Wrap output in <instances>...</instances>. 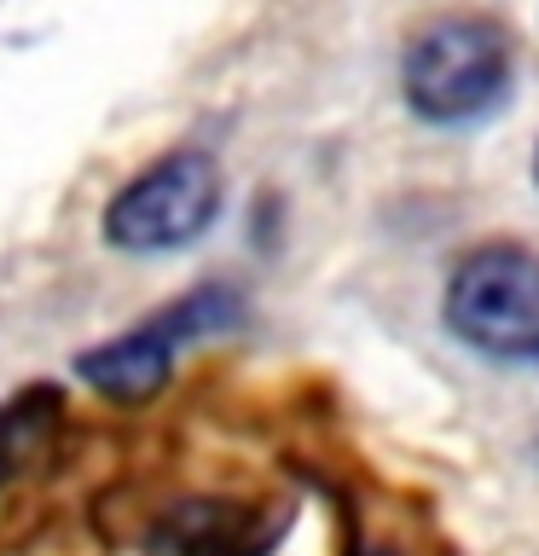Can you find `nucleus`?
Segmentation results:
<instances>
[{
  "instance_id": "5",
  "label": "nucleus",
  "mask_w": 539,
  "mask_h": 556,
  "mask_svg": "<svg viewBox=\"0 0 539 556\" xmlns=\"http://www.w3.org/2000/svg\"><path fill=\"white\" fill-rule=\"evenodd\" d=\"M151 556H243V516L226 504H180L156 521Z\"/></svg>"
},
{
  "instance_id": "4",
  "label": "nucleus",
  "mask_w": 539,
  "mask_h": 556,
  "mask_svg": "<svg viewBox=\"0 0 539 556\" xmlns=\"http://www.w3.org/2000/svg\"><path fill=\"white\" fill-rule=\"evenodd\" d=\"M76 371L93 382L104 400L134 406V400H151V394L168 382V371H174V342L156 330V319H146L139 330H128V337H111V342L87 348V354L76 359Z\"/></svg>"
},
{
  "instance_id": "6",
  "label": "nucleus",
  "mask_w": 539,
  "mask_h": 556,
  "mask_svg": "<svg viewBox=\"0 0 539 556\" xmlns=\"http://www.w3.org/2000/svg\"><path fill=\"white\" fill-rule=\"evenodd\" d=\"M59 389L35 382V389H17L7 406H0V486H7L24 464H35V452L47 446L52 424H59Z\"/></svg>"
},
{
  "instance_id": "3",
  "label": "nucleus",
  "mask_w": 539,
  "mask_h": 556,
  "mask_svg": "<svg viewBox=\"0 0 539 556\" xmlns=\"http://www.w3.org/2000/svg\"><path fill=\"white\" fill-rule=\"evenodd\" d=\"M221 198H226V180H221L215 156L209 151H168L111 198V208H104V238L128 255L186 250V243H198L215 226Z\"/></svg>"
},
{
  "instance_id": "2",
  "label": "nucleus",
  "mask_w": 539,
  "mask_h": 556,
  "mask_svg": "<svg viewBox=\"0 0 539 556\" xmlns=\"http://www.w3.org/2000/svg\"><path fill=\"white\" fill-rule=\"evenodd\" d=\"M447 330L493 359H539V250L481 243L447 278Z\"/></svg>"
},
{
  "instance_id": "1",
  "label": "nucleus",
  "mask_w": 539,
  "mask_h": 556,
  "mask_svg": "<svg viewBox=\"0 0 539 556\" xmlns=\"http://www.w3.org/2000/svg\"><path fill=\"white\" fill-rule=\"evenodd\" d=\"M400 87L424 122H476L511 93V35L476 12L435 17L412 35Z\"/></svg>"
},
{
  "instance_id": "7",
  "label": "nucleus",
  "mask_w": 539,
  "mask_h": 556,
  "mask_svg": "<svg viewBox=\"0 0 539 556\" xmlns=\"http://www.w3.org/2000/svg\"><path fill=\"white\" fill-rule=\"evenodd\" d=\"M534 180H539V146H534Z\"/></svg>"
}]
</instances>
